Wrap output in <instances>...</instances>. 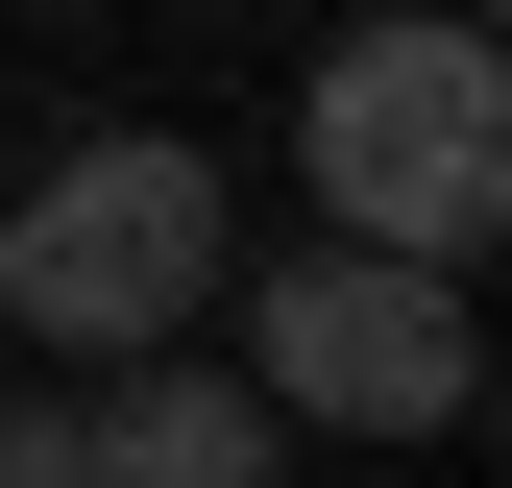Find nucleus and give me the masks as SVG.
Segmentation results:
<instances>
[{
    "mask_svg": "<svg viewBox=\"0 0 512 488\" xmlns=\"http://www.w3.org/2000/svg\"><path fill=\"white\" fill-rule=\"evenodd\" d=\"M220 318V147L171 122H98L0 196V342H74V366H147Z\"/></svg>",
    "mask_w": 512,
    "mask_h": 488,
    "instance_id": "1",
    "label": "nucleus"
},
{
    "mask_svg": "<svg viewBox=\"0 0 512 488\" xmlns=\"http://www.w3.org/2000/svg\"><path fill=\"white\" fill-rule=\"evenodd\" d=\"M293 171H317V220H342V244L464 269V244L512 220V74H488V25H464V0L342 25V49H317V98H293Z\"/></svg>",
    "mask_w": 512,
    "mask_h": 488,
    "instance_id": "2",
    "label": "nucleus"
},
{
    "mask_svg": "<svg viewBox=\"0 0 512 488\" xmlns=\"http://www.w3.org/2000/svg\"><path fill=\"white\" fill-rule=\"evenodd\" d=\"M244 391L317 415V440H439V415L488 391V318H464V269H415V244H342L317 220L293 269H244Z\"/></svg>",
    "mask_w": 512,
    "mask_h": 488,
    "instance_id": "3",
    "label": "nucleus"
},
{
    "mask_svg": "<svg viewBox=\"0 0 512 488\" xmlns=\"http://www.w3.org/2000/svg\"><path fill=\"white\" fill-rule=\"evenodd\" d=\"M269 464H293V415L244 366H196V342L98 366V415H74V488H269Z\"/></svg>",
    "mask_w": 512,
    "mask_h": 488,
    "instance_id": "4",
    "label": "nucleus"
},
{
    "mask_svg": "<svg viewBox=\"0 0 512 488\" xmlns=\"http://www.w3.org/2000/svg\"><path fill=\"white\" fill-rule=\"evenodd\" d=\"M0 488H74V415L49 391H0Z\"/></svg>",
    "mask_w": 512,
    "mask_h": 488,
    "instance_id": "5",
    "label": "nucleus"
}]
</instances>
